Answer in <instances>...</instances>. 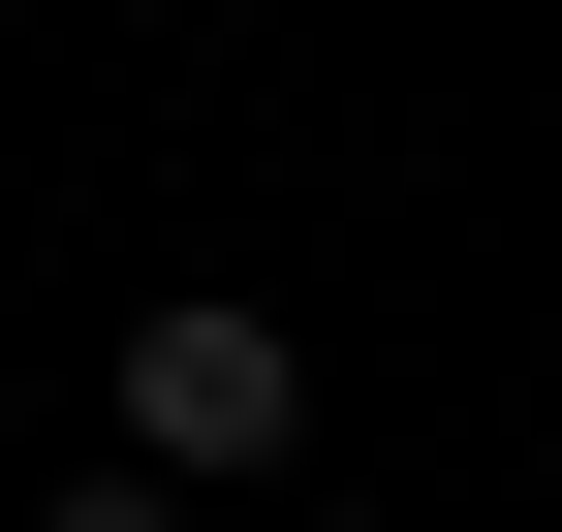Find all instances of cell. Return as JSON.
<instances>
[{
    "label": "cell",
    "mask_w": 562,
    "mask_h": 532,
    "mask_svg": "<svg viewBox=\"0 0 562 532\" xmlns=\"http://www.w3.org/2000/svg\"><path fill=\"white\" fill-rule=\"evenodd\" d=\"M281 439H313V345H281V313H125V470L281 501Z\"/></svg>",
    "instance_id": "1"
},
{
    "label": "cell",
    "mask_w": 562,
    "mask_h": 532,
    "mask_svg": "<svg viewBox=\"0 0 562 532\" xmlns=\"http://www.w3.org/2000/svg\"><path fill=\"white\" fill-rule=\"evenodd\" d=\"M32 532H188V470H63V501H32Z\"/></svg>",
    "instance_id": "2"
},
{
    "label": "cell",
    "mask_w": 562,
    "mask_h": 532,
    "mask_svg": "<svg viewBox=\"0 0 562 532\" xmlns=\"http://www.w3.org/2000/svg\"><path fill=\"white\" fill-rule=\"evenodd\" d=\"M313 532H406V501H313Z\"/></svg>",
    "instance_id": "3"
}]
</instances>
